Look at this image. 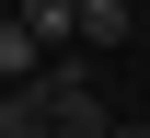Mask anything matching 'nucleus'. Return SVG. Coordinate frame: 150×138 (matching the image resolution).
<instances>
[{"label": "nucleus", "instance_id": "1", "mask_svg": "<svg viewBox=\"0 0 150 138\" xmlns=\"http://www.w3.org/2000/svg\"><path fill=\"white\" fill-rule=\"evenodd\" d=\"M23 92H35L46 138H115V115H104V92H93V69H81V58H46Z\"/></svg>", "mask_w": 150, "mask_h": 138}, {"label": "nucleus", "instance_id": "2", "mask_svg": "<svg viewBox=\"0 0 150 138\" xmlns=\"http://www.w3.org/2000/svg\"><path fill=\"white\" fill-rule=\"evenodd\" d=\"M0 12H12L46 58H58V46H81V0H0Z\"/></svg>", "mask_w": 150, "mask_h": 138}, {"label": "nucleus", "instance_id": "3", "mask_svg": "<svg viewBox=\"0 0 150 138\" xmlns=\"http://www.w3.org/2000/svg\"><path fill=\"white\" fill-rule=\"evenodd\" d=\"M139 35V0H81V46H127Z\"/></svg>", "mask_w": 150, "mask_h": 138}, {"label": "nucleus", "instance_id": "4", "mask_svg": "<svg viewBox=\"0 0 150 138\" xmlns=\"http://www.w3.org/2000/svg\"><path fill=\"white\" fill-rule=\"evenodd\" d=\"M35 69H46V46H35V35H23V23H12V12H0V81H35Z\"/></svg>", "mask_w": 150, "mask_h": 138}, {"label": "nucleus", "instance_id": "5", "mask_svg": "<svg viewBox=\"0 0 150 138\" xmlns=\"http://www.w3.org/2000/svg\"><path fill=\"white\" fill-rule=\"evenodd\" d=\"M0 138H46V115H35V92H0Z\"/></svg>", "mask_w": 150, "mask_h": 138}, {"label": "nucleus", "instance_id": "6", "mask_svg": "<svg viewBox=\"0 0 150 138\" xmlns=\"http://www.w3.org/2000/svg\"><path fill=\"white\" fill-rule=\"evenodd\" d=\"M115 138H150V127H127V115H115Z\"/></svg>", "mask_w": 150, "mask_h": 138}]
</instances>
